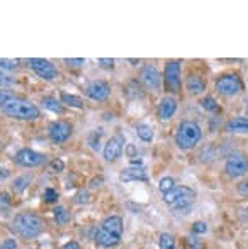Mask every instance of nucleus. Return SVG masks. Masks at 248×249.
<instances>
[{"label":"nucleus","instance_id":"5701e85b","mask_svg":"<svg viewBox=\"0 0 248 249\" xmlns=\"http://www.w3.org/2000/svg\"><path fill=\"white\" fill-rule=\"evenodd\" d=\"M31 180H33L31 175H22V177L16 178V180L12 181V190L16 192V194H20V192H24L27 187H29Z\"/></svg>","mask_w":248,"mask_h":249},{"label":"nucleus","instance_id":"7ed1b4c3","mask_svg":"<svg viewBox=\"0 0 248 249\" xmlns=\"http://www.w3.org/2000/svg\"><path fill=\"white\" fill-rule=\"evenodd\" d=\"M3 115L10 119H16V121H36L41 117V110L36 104L24 99H10L9 102L0 107Z\"/></svg>","mask_w":248,"mask_h":249},{"label":"nucleus","instance_id":"a211bd4d","mask_svg":"<svg viewBox=\"0 0 248 249\" xmlns=\"http://www.w3.org/2000/svg\"><path fill=\"white\" fill-rule=\"evenodd\" d=\"M186 89L191 95H201L206 92V83L201 76L197 75H189L186 78Z\"/></svg>","mask_w":248,"mask_h":249},{"label":"nucleus","instance_id":"393cba45","mask_svg":"<svg viewBox=\"0 0 248 249\" xmlns=\"http://www.w3.org/2000/svg\"><path fill=\"white\" fill-rule=\"evenodd\" d=\"M53 217H55V222L60 224V226H65V224H68V220H70V212L65 209V207L58 205L57 209L53 210Z\"/></svg>","mask_w":248,"mask_h":249},{"label":"nucleus","instance_id":"f03ea898","mask_svg":"<svg viewBox=\"0 0 248 249\" xmlns=\"http://www.w3.org/2000/svg\"><path fill=\"white\" fill-rule=\"evenodd\" d=\"M12 229L20 239L24 241H33L43 232L44 224L43 219L36 213L31 212H20L14 217L12 220Z\"/></svg>","mask_w":248,"mask_h":249},{"label":"nucleus","instance_id":"9d476101","mask_svg":"<svg viewBox=\"0 0 248 249\" xmlns=\"http://www.w3.org/2000/svg\"><path fill=\"white\" fill-rule=\"evenodd\" d=\"M44 160H46L44 154L38 153V151H34V149H29V148L20 149L19 153H16V156H14V163L22 168H36V166H39V164H43Z\"/></svg>","mask_w":248,"mask_h":249},{"label":"nucleus","instance_id":"a878e982","mask_svg":"<svg viewBox=\"0 0 248 249\" xmlns=\"http://www.w3.org/2000/svg\"><path fill=\"white\" fill-rule=\"evenodd\" d=\"M100 138H102V129H94V131L89 134V138H87V142H89V146L94 151H99V148H100Z\"/></svg>","mask_w":248,"mask_h":249},{"label":"nucleus","instance_id":"58836bf2","mask_svg":"<svg viewBox=\"0 0 248 249\" xmlns=\"http://www.w3.org/2000/svg\"><path fill=\"white\" fill-rule=\"evenodd\" d=\"M65 63H66V65H68V66H82L83 63H85V59H82V58L68 59V58H66V59H65Z\"/></svg>","mask_w":248,"mask_h":249},{"label":"nucleus","instance_id":"4468645a","mask_svg":"<svg viewBox=\"0 0 248 249\" xmlns=\"http://www.w3.org/2000/svg\"><path fill=\"white\" fill-rule=\"evenodd\" d=\"M109 93H111L109 85H107L106 82H102V80L90 82L89 85L85 87V95L94 102H104L109 97Z\"/></svg>","mask_w":248,"mask_h":249},{"label":"nucleus","instance_id":"f704fd0d","mask_svg":"<svg viewBox=\"0 0 248 249\" xmlns=\"http://www.w3.org/2000/svg\"><path fill=\"white\" fill-rule=\"evenodd\" d=\"M10 99H14L12 93L7 92V90H0V107H2V105L5 104V102H9Z\"/></svg>","mask_w":248,"mask_h":249},{"label":"nucleus","instance_id":"dca6fc26","mask_svg":"<svg viewBox=\"0 0 248 249\" xmlns=\"http://www.w3.org/2000/svg\"><path fill=\"white\" fill-rule=\"evenodd\" d=\"M119 180L124 183H131V181H148V175L143 170V166H129L119 173Z\"/></svg>","mask_w":248,"mask_h":249},{"label":"nucleus","instance_id":"72a5a7b5","mask_svg":"<svg viewBox=\"0 0 248 249\" xmlns=\"http://www.w3.org/2000/svg\"><path fill=\"white\" fill-rule=\"evenodd\" d=\"M50 168H51V171H55V173H61V171L65 170V163L57 158V160H53L50 163Z\"/></svg>","mask_w":248,"mask_h":249},{"label":"nucleus","instance_id":"423d86ee","mask_svg":"<svg viewBox=\"0 0 248 249\" xmlns=\"http://www.w3.org/2000/svg\"><path fill=\"white\" fill-rule=\"evenodd\" d=\"M214 89L223 97H235L243 90V83L240 76L235 75V73H225L216 80Z\"/></svg>","mask_w":248,"mask_h":249},{"label":"nucleus","instance_id":"79ce46f5","mask_svg":"<svg viewBox=\"0 0 248 249\" xmlns=\"http://www.w3.org/2000/svg\"><path fill=\"white\" fill-rule=\"evenodd\" d=\"M7 177H9V170H0V181H3V180H7Z\"/></svg>","mask_w":248,"mask_h":249},{"label":"nucleus","instance_id":"e433bc0d","mask_svg":"<svg viewBox=\"0 0 248 249\" xmlns=\"http://www.w3.org/2000/svg\"><path fill=\"white\" fill-rule=\"evenodd\" d=\"M238 195H242V197H248V180L247 181H242V183L238 185Z\"/></svg>","mask_w":248,"mask_h":249},{"label":"nucleus","instance_id":"20e7f679","mask_svg":"<svg viewBox=\"0 0 248 249\" xmlns=\"http://www.w3.org/2000/svg\"><path fill=\"white\" fill-rule=\"evenodd\" d=\"M202 138V131L195 121H182L175 132V144L179 149L189 151L197 146Z\"/></svg>","mask_w":248,"mask_h":249},{"label":"nucleus","instance_id":"ea45409f","mask_svg":"<svg viewBox=\"0 0 248 249\" xmlns=\"http://www.w3.org/2000/svg\"><path fill=\"white\" fill-rule=\"evenodd\" d=\"M10 205V200H9V195L7 194H0V207H3V209H7V207Z\"/></svg>","mask_w":248,"mask_h":249},{"label":"nucleus","instance_id":"412c9836","mask_svg":"<svg viewBox=\"0 0 248 249\" xmlns=\"http://www.w3.org/2000/svg\"><path fill=\"white\" fill-rule=\"evenodd\" d=\"M124 92H126V95H128L129 99H141V97L145 95V92H143V87L139 85L136 80H131V82L124 87Z\"/></svg>","mask_w":248,"mask_h":249},{"label":"nucleus","instance_id":"c85d7f7f","mask_svg":"<svg viewBox=\"0 0 248 249\" xmlns=\"http://www.w3.org/2000/svg\"><path fill=\"white\" fill-rule=\"evenodd\" d=\"M201 107L208 112H218V108H219L218 102L212 99V97H204V99L201 100Z\"/></svg>","mask_w":248,"mask_h":249},{"label":"nucleus","instance_id":"4be33fe9","mask_svg":"<svg viewBox=\"0 0 248 249\" xmlns=\"http://www.w3.org/2000/svg\"><path fill=\"white\" fill-rule=\"evenodd\" d=\"M60 102L63 105H68V107H73V108H83V100L76 95H72V93L61 92Z\"/></svg>","mask_w":248,"mask_h":249},{"label":"nucleus","instance_id":"39448f33","mask_svg":"<svg viewBox=\"0 0 248 249\" xmlns=\"http://www.w3.org/2000/svg\"><path fill=\"white\" fill-rule=\"evenodd\" d=\"M195 197H197V195H195V192L192 190L191 187L179 185V187L172 188L169 194L163 195V202L177 213L179 210H187L189 207L194 203Z\"/></svg>","mask_w":248,"mask_h":249},{"label":"nucleus","instance_id":"2eb2a0df","mask_svg":"<svg viewBox=\"0 0 248 249\" xmlns=\"http://www.w3.org/2000/svg\"><path fill=\"white\" fill-rule=\"evenodd\" d=\"M177 112V100L173 97H163L158 102V107H156V115L162 122L170 121V119L175 115Z\"/></svg>","mask_w":248,"mask_h":249},{"label":"nucleus","instance_id":"6e6552de","mask_svg":"<svg viewBox=\"0 0 248 249\" xmlns=\"http://www.w3.org/2000/svg\"><path fill=\"white\" fill-rule=\"evenodd\" d=\"M225 171H226V175L231 178L245 177L247 171H248V158L242 153L229 154V156L226 158Z\"/></svg>","mask_w":248,"mask_h":249},{"label":"nucleus","instance_id":"c9c22d12","mask_svg":"<svg viewBox=\"0 0 248 249\" xmlns=\"http://www.w3.org/2000/svg\"><path fill=\"white\" fill-rule=\"evenodd\" d=\"M0 249H17V241L16 239H5L2 243Z\"/></svg>","mask_w":248,"mask_h":249},{"label":"nucleus","instance_id":"2f4dec72","mask_svg":"<svg viewBox=\"0 0 248 249\" xmlns=\"http://www.w3.org/2000/svg\"><path fill=\"white\" fill-rule=\"evenodd\" d=\"M14 83H16V80H14L12 76H9L7 73L0 71V89H9V87H12Z\"/></svg>","mask_w":248,"mask_h":249},{"label":"nucleus","instance_id":"bb28decb","mask_svg":"<svg viewBox=\"0 0 248 249\" xmlns=\"http://www.w3.org/2000/svg\"><path fill=\"white\" fill-rule=\"evenodd\" d=\"M177 185H175V180H173L172 177H165V178H162L160 180V183H158V190L162 192L163 195L165 194H169L172 188H175Z\"/></svg>","mask_w":248,"mask_h":249},{"label":"nucleus","instance_id":"4c0bfd02","mask_svg":"<svg viewBox=\"0 0 248 249\" xmlns=\"http://www.w3.org/2000/svg\"><path fill=\"white\" fill-rule=\"evenodd\" d=\"M99 65L106 70H113L114 68V59H106V58H100L99 59Z\"/></svg>","mask_w":248,"mask_h":249},{"label":"nucleus","instance_id":"0eeeda50","mask_svg":"<svg viewBox=\"0 0 248 249\" xmlns=\"http://www.w3.org/2000/svg\"><path fill=\"white\" fill-rule=\"evenodd\" d=\"M180 61H169L165 65V73H163V83H165V89L170 93H179L180 85H182V80H180Z\"/></svg>","mask_w":248,"mask_h":249},{"label":"nucleus","instance_id":"c03bdc74","mask_svg":"<svg viewBox=\"0 0 248 249\" xmlns=\"http://www.w3.org/2000/svg\"><path fill=\"white\" fill-rule=\"evenodd\" d=\"M29 249H31V248H29Z\"/></svg>","mask_w":248,"mask_h":249},{"label":"nucleus","instance_id":"9b49d317","mask_svg":"<svg viewBox=\"0 0 248 249\" xmlns=\"http://www.w3.org/2000/svg\"><path fill=\"white\" fill-rule=\"evenodd\" d=\"M48 136L55 144H63L72 136V124L66 121H53L48 125Z\"/></svg>","mask_w":248,"mask_h":249},{"label":"nucleus","instance_id":"c756f323","mask_svg":"<svg viewBox=\"0 0 248 249\" xmlns=\"http://www.w3.org/2000/svg\"><path fill=\"white\" fill-rule=\"evenodd\" d=\"M17 61H14V59H0V71H14V70H17Z\"/></svg>","mask_w":248,"mask_h":249},{"label":"nucleus","instance_id":"1a4fd4ad","mask_svg":"<svg viewBox=\"0 0 248 249\" xmlns=\"http://www.w3.org/2000/svg\"><path fill=\"white\" fill-rule=\"evenodd\" d=\"M27 65H29V68L36 73V76H39V78H43V80H55L58 76L57 66H55L51 61H48V59L31 58L29 61H27Z\"/></svg>","mask_w":248,"mask_h":249},{"label":"nucleus","instance_id":"6ab92c4d","mask_svg":"<svg viewBox=\"0 0 248 249\" xmlns=\"http://www.w3.org/2000/svg\"><path fill=\"white\" fill-rule=\"evenodd\" d=\"M136 134H138V138L141 139L143 142H152L153 138H155L153 127L150 124H146V122H139V124L136 125Z\"/></svg>","mask_w":248,"mask_h":249},{"label":"nucleus","instance_id":"37998d69","mask_svg":"<svg viewBox=\"0 0 248 249\" xmlns=\"http://www.w3.org/2000/svg\"><path fill=\"white\" fill-rule=\"evenodd\" d=\"M242 219H243V220H248V207H247L245 210H243V213H242Z\"/></svg>","mask_w":248,"mask_h":249},{"label":"nucleus","instance_id":"f8f14e48","mask_svg":"<svg viewBox=\"0 0 248 249\" xmlns=\"http://www.w3.org/2000/svg\"><path fill=\"white\" fill-rule=\"evenodd\" d=\"M139 80H141V83L146 89L153 90V92H158L160 87H162V76H160V71L156 70V66H143L141 71H139Z\"/></svg>","mask_w":248,"mask_h":249},{"label":"nucleus","instance_id":"f3484780","mask_svg":"<svg viewBox=\"0 0 248 249\" xmlns=\"http://www.w3.org/2000/svg\"><path fill=\"white\" fill-rule=\"evenodd\" d=\"M225 129L231 134H248V117H233L226 122Z\"/></svg>","mask_w":248,"mask_h":249},{"label":"nucleus","instance_id":"7c9ffc66","mask_svg":"<svg viewBox=\"0 0 248 249\" xmlns=\"http://www.w3.org/2000/svg\"><path fill=\"white\" fill-rule=\"evenodd\" d=\"M43 198L46 203H55L58 200V192L55 190V188H46L43 194Z\"/></svg>","mask_w":248,"mask_h":249},{"label":"nucleus","instance_id":"aec40b11","mask_svg":"<svg viewBox=\"0 0 248 249\" xmlns=\"http://www.w3.org/2000/svg\"><path fill=\"white\" fill-rule=\"evenodd\" d=\"M41 104H43V107L46 108V110L53 112V114H63V112H65V107H63V104H61L60 100L55 99V97H43Z\"/></svg>","mask_w":248,"mask_h":249},{"label":"nucleus","instance_id":"cd10ccee","mask_svg":"<svg viewBox=\"0 0 248 249\" xmlns=\"http://www.w3.org/2000/svg\"><path fill=\"white\" fill-rule=\"evenodd\" d=\"M184 249H204V244L197 237L186 236L184 237Z\"/></svg>","mask_w":248,"mask_h":249},{"label":"nucleus","instance_id":"ddd939ff","mask_svg":"<svg viewBox=\"0 0 248 249\" xmlns=\"http://www.w3.org/2000/svg\"><path fill=\"white\" fill-rule=\"evenodd\" d=\"M123 149H124V138L119 134L113 136L109 141L106 142L104 146V160L113 163V161H117L123 154Z\"/></svg>","mask_w":248,"mask_h":249},{"label":"nucleus","instance_id":"b1692460","mask_svg":"<svg viewBox=\"0 0 248 249\" xmlns=\"http://www.w3.org/2000/svg\"><path fill=\"white\" fill-rule=\"evenodd\" d=\"M158 248H160V249H177L175 237H173L170 232H163V234H160Z\"/></svg>","mask_w":248,"mask_h":249},{"label":"nucleus","instance_id":"f257e3e1","mask_svg":"<svg viewBox=\"0 0 248 249\" xmlns=\"http://www.w3.org/2000/svg\"><path fill=\"white\" fill-rule=\"evenodd\" d=\"M123 231H124L123 219L119 215L106 217L100 222L99 229H97L95 243L104 249L117 246L121 243V239H123Z\"/></svg>","mask_w":248,"mask_h":249},{"label":"nucleus","instance_id":"473e14b6","mask_svg":"<svg viewBox=\"0 0 248 249\" xmlns=\"http://www.w3.org/2000/svg\"><path fill=\"white\" fill-rule=\"evenodd\" d=\"M204 232H208V224L206 222L197 220V222L192 224V234H204Z\"/></svg>","mask_w":248,"mask_h":249},{"label":"nucleus","instance_id":"a19ab883","mask_svg":"<svg viewBox=\"0 0 248 249\" xmlns=\"http://www.w3.org/2000/svg\"><path fill=\"white\" fill-rule=\"evenodd\" d=\"M60 249H80V244L76 243V241H70V243L63 244Z\"/></svg>","mask_w":248,"mask_h":249}]
</instances>
